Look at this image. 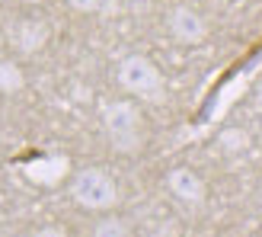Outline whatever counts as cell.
<instances>
[{"mask_svg": "<svg viewBox=\"0 0 262 237\" xmlns=\"http://www.w3.org/2000/svg\"><path fill=\"white\" fill-rule=\"evenodd\" d=\"M119 87L128 90V93H135L138 100H147V103H163L166 96V87H163V74L160 68L144 58V55H125L119 61Z\"/></svg>", "mask_w": 262, "mask_h": 237, "instance_id": "1", "label": "cell"}, {"mask_svg": "<svg viewBox=\"0 0 262 237\" xmlns=\"http://www.w3.org/2000/svg\"><path fill=\"white\" fill-rule=\"evenodd\" d=\"M102 125L119 154H135L141 148V112L131 100H112L102 109Z\"/></svg>", "mask_w": 262, "mask_h": 237, "instance_id": "2", "label": "cell"}, {"mask_svg": "<svg viewBox=\"0 0 262 237\" xmlns=\"http://www.w3.org/2000/svg\"><path fill=\"white\" fill-rule=\"evenodd\" d=\"M71 195L80 208H90V212H106L119 202V186L115 180L99 167H86L74 176L71 183Z\"/></svg>", "mask_w": 262, "mask_h": 237, "instance_id": "3", "label": "cell"}, {"mask_svg": "<svg viewBox=\"0 0 262 237\" xmlns=\"http://www.w3.org/2000/svg\"><path fill=\"white\" fill-rule=\"evenodd\" d=\"M166 26H169V35H173L176 42H182V45H199L208 35V23L189 7H176L173 13H169Z\"/></svg>", "mask_w": 262, "mask_h": 237, "instance_id": "4", "label": "cell"}, {"mask_svg": "<svg viewBox=\"0 0 262 237\" xmlns=\"http://www.w3.org/2000/svg\"><path fill=\"white\" fill-rule=\"evenodd\" d=\"M166 189L176 195L182 205H202L205 202V183L189 167H173L166 173Z\"/></svg>", "mask_w": 262, "mask_h": 237, "instance_id": "5", "label": "cell"}, {"mask_svg": "<svg viewBox=\"0 0 262 237\" xmlns=\"http://www.w3.org/2000/svg\"><path fill=\"white\" fill-rule=\"evenodd\" d=\"M250 141H253V138H250V131L233 125V128H224V131L217 135V148L224 151V154H240V151L250 148Z\"/></svg>", "mask_w": 262, "mask_h": 237, "instance_id": "6", "label": "cell"}, {"mask_svg": "<svg viewBox=\"0 0 262 237\" xmlns=\"http://www.w3.org/2000/svg\"><path fill=\"white\" fill-rule=\"evenodd\" d=\"M45 26L42 23H23L19 26V35H16V42H19V48L23 51H38L45 45Z\"/></svg>", "mask_w": 262, "mask_h": 237, "instance_id": "7", "label": "cell"}, {"mask_svg": "<svg viewBox=\"0 0 262 237\" xmlns=\"http://www.w3.org/2000/svg\"><path fill=\"white\" fill-rule=\"evenodd\" d=\"M26 84L23 71L13 61H0V93H19Z\"/></svg>", "mask_w": 262, "mask_h": 237, "instance_id": "8", "label": "cell"}, {"mask_svg": "<svg viewBox=\"0 0 262 237\" xmlns=\"http://www.w3.org/2000/svg\"><path fill=\"white\" fill-rule=\"evenodd\" d=\"M96 237H131V234H128V228L122 221H102L96 228Z\"/></svg>", "mask_w": 262, "mask_h": 237, "instance_id": "9", "label": "cell"}, {"mask_svg": "<svg viewBox=\"0 0 262 237\" xmlns=\"http://www.w3.org/2000/svg\"><path fill=\"white\" fill-rule=\"evenodd\" d=\"M68 4H71L74 10H80V13H90V10H96L102 0H68Z\"/></svg>", "mask_w": 262, "mask_h": 237, "instance_id": "10", "label": "cell"}, {"mask_svg": "<svg viewBox=\"0 0 262 237\" xmlns=\"http://www.w3.org/2000/svg\"><path fill=\"white\" fill-rule=\"evenodd\" d=\"M35 237H64L61 231H55V228H45V231H38Z\"/></svg>", "mask_w": 262, "mask_h": 237, "instance_id": "11", "label": "cell"}, {"mask_svg": "<svg viewBox=\"0 0 262 237\" xmlns=\"http://www.w3.org/2000/svg\"><path fill=\"white\" fill-rule=\"evenodd\" d=\"M256 103L262 106V84H259V90H256Z\"/></svg>", "mask_w": 262, "mask_h": 237, "instance_id": "12", "label": "cell"}, {"mask_svg": "<svg viewBox=\"0 0 262 237\" xmlns=\"http://www.w3.org/2000/svg\"><path fill=\"white\" fill-rule=\"evenodd\" d=\"M26 4H42V0H26Z\"/></svg>", "mask_w": 262, "mask_h": 237, "instance_id": "13", "label": "cell"}]
</instances>
